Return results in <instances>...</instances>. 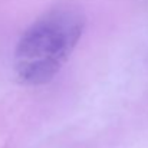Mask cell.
<instances>
[{
  "mask_svg": "<svg viewBox=\"0 0 148 148\" xmlns=\"http://www.w3.org/2000/svg\"><path fill=\"white\" fill-rule=\"evenodd\" d=\"M85 23L84 13L72 4L55 6L36 19L14 48L17 79L29 86L50 82L78 46Z\"/></svg>",
  "mask_w": 148,
  "mask_h": 148,
  "instance_id": "6da1fadb",
  "label": "cell"
}]
</instances>
